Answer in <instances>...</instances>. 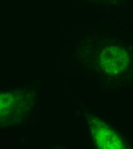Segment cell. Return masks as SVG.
<instances>
[{"mask_svg":"<svg viewBox=\"0 0 133 149\" xmlns=\"http://www.w3.org/2000/svg\"><path fill=\"white\" fill-rule=\"evenodd\" d=\"M99 64L104 71L110 74H119L126 70L129 65V56L121 48L110 47L101 53Z\"/></svg>","mask_w":133,"mask_h":149,"instance_id":"6da1fadb","label":"cell"},{"mask_svg":"<svg viewBox=\"0 0 133 149\" xmlns=\"http://www.w3.org/2000/svg\"><path fill=\"white\" fill-rule=\"evenodd\" d=\"M94 138L95 142L100 149H119L123 148V142L122 138L111 128L97 126L95 128Z\"/></svg>","mask_w":133,"mask_h":149,"instance_id":"7a4b0ae2","label":"cell"},{"mask_svg":"<svg viewBox=\"0 0 133 149\" xmlns=\"http://www.w3.org/2000/svg\"><path fill=\"white\" fill-rule=\"evenodd\" d=\"M5 96H2L1 98H0V119H2V118L4 117V115L6 113H8V111L9 110L10 100L8 97V96H7L3 105L2 106L5 98Z\"/></svg>","mask_w":133,"mask_h":149,"instance_id":"3957f363","label":"cell"}]
</instances>
